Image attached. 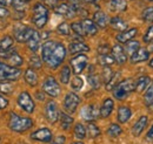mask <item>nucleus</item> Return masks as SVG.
I'll list each match as a JSON object with an SVG mask.
<instances>
[{
  "label": "nucleus",
  "instance_id": "obj_1",
  "mask_svg": "<svg viewBox=\"0 0 153 144\" xmlns=\"http://www.w3.org/2000/svg\"><path fill=\"white\" fill-rule=\"evenodd\" d=\"M66 56V48L57 41H46L41 47V59L50 68L59 67Z\"/></svg>",
  "mask_w": 153,
  "mask_h": 144
},
{
  "label": "nucleus",
  "instance_id": "obj_2",
  "mask_svg": "<svg viewBox=\"0 0 153 144\" xmlns=\"http://www.w3.org/2000/svg\"><path fill=\"white\" fill-rule=\"evenodd\" d=\"M8 126L11 128V130H13L16 132H24L33 126V121L28 117H21L19 115L12 112L10 115Z\"/></svg>",
  "mask_w": 153,
  "mask_h": 144
},
{
  "label": "nucleus",
  "instance_id": "obj_3",
  "mask_svg": "<svg viewBox=\"0 0 153 144\" xmlns=\"http://www.w3.org/2000/svg\"><path fill=\"white\" fill-rule=\"evenodd\" d=\"M133 90H135V81L132 79H125L114 87L113 96L117 100H125Z\"/></svg>",
  "mask_w": 153,
  "mask_h": 144
},
{
  "label": "nucleus",
  "instance_id": "obj_4",
  "mask_svg": "<svg viewBox=\"0 0 153 144\" xmlns=\"http://www.w3.org/2000/svg\"><path fill=\"white\" fill-rule=\"evenodd\" d=\"M48 20V10L44 4H36L34 8H33V17H32V21L33 24L38 27V28H42L46 22Z\"/></svg>",
  "mask_w": 153,
  "mask_h": 144
},
{
  "label": "nucleus",
  "instance_id": "obj_5",
  "mask_svg": "<svg viewBox=\"0 0 153 144\" xmlns=\"http://www.w3.org/2000/svg\"><path fill=\"white\" fill-rule=\"evenodd\" d=\"M20 75H21L20 69L13 67V66L0 62V81H4V82L5 81H16L19 79Z\"/></svg>",
  "mask_w": 153,
  "mask_h": 144
},
{
  "label": "nucleus",
  "instance_id": "obj_6",
  "mask_svg": "<svg viewBox=\"0 0 153 144\" xmlns=\"http://www.w3.org/2000/svg\"><path fill=\"white\" fill-rule=\"evenodd\" d=\"M42 90L46 94H48L50 96H52V97H58L60 95V91H61L57 80L54 77H52V76H48L45 80V82L42 84Z\"/></svg>",
  "mask_w": 153,
  "mask_h": 144
},
{
  "label": "nucleus",
  "instance_id": "obj_7",
  "mask_svg": "<svg viewBox=\"0 0 153 144\" xmlns=\"http://www.w3.org/2000/svg\"><path fill=\"white\" fill-rule=\"evenodd\" d=\"M18 104H19L20 108L25 110L26 112H28V114L34 111V107H36L34 102H33L31 95L27 91H22L18 96Z\"/></svg>",
  "mask_w": 153,
  "mask_h": 144
},
{
  "label": "nucleus",
  "instance_id": "obj_8",
  "mask_svg": "<svg viewBox=\"0 0 153 144\" xmlns=\"http://www.w3.org/2000/svg\"><path fill=\"white\" fill-rule=\"evenodd\" d=\"M33 33H34V29H32L28 26L19 25L14 28V36L18 42H27L31 39V36L33 35Z\"/></svg>",
  "mask_w": 153,
  "mask_h": 144
},
{
  "label": "nucleus",
  "instance_id": "obj_9",
  "mask_svg": "<svg viewBox=\"0 0 153 144\" xmlns=\"http://www.w3.org/2000/svg\"><path fill=\"white\" fill-rule=\"evenodd\" d=\"M79 103H80L79 96L74 93H68L65 96V100H64V108L67 112L73 114L76 110V108H78Z\"/></svg>",
  "mask_w": 153,
  "mask_h": 144
},
{
  "label": "nucleus",
  "instance_id": "obj_10",
  "mask_svg": "<svg viewBox=\"0 0 153 144\" xmlns=\"http://www.w3.org/2000/svg\"><path fill=\"white\" fill-rule=\"evenodd\" d=\"M59 115L60 112L58 111L57 108V103L53 102V101H50L46 103V107H45V116L47 118V121L52 124H54L59 120Z\"/></svg>",
  "mask_w": 153,
  "mask_h": 144
},
{
  "label": "nucleus",
  "instance_id": "obj_11",
  "mask_svg": "<svg viewBox=\"0 0 153 144\" xmlns=\"http://www.w3.org/2000/svg\"><path fill=\"white\" fill-rule=\"evenodd\" d=\"M87 65V56L84 54H78L76 56H74L73 59H71V66H72V69L73 73L78 75L85 69Z\"/></svg>",
  "mask_w": 153,
  "mask_h": 144
},
{
  "label": "nucleus",
  "instance_id": "obj_12",
  "mask_svg": "<svg viewBox=\"0 0 153 144\" xmlns=\"http://www.w3.org/2000/svg\"><path fill=\"white\" fill-rule=\"evenodd\" d=\"M81 116L87 122H93L100 116V110L97 108L94 104H90L84 107L81 110Z\"/></svg>",
  "mask_w": 153,
  "mask_h": 144
},
{
  "label": "nucleus",
  "instance_id": "obj_13",
  "mask_svg": "<svg viewBox=\"0 0 153 144\" xmlns=\"http://www.w3.org/2000/svg\"><path fill=\"white\" fill-rule=\"evenodd\" d=\"M31 138L34 140V141L48 143V142H51V140H52V131H51L50 129H47V128L39 129V130L34 131V132L31 135Z\"/></svg>",
  "mask_w": 153,
  "mask_h": 144
},
{
  "label": "nucleus",
  "instance_id": "obj_14",
  "mask_svg": "<svg viewBox=\"0 0 153 144\" xmlns=\"http://www.w3.org/2000/svg\"><path fill=\"white\" fill-rule=\"evenodd\" d=\"M112 56L114 59V61L119 65H124L127 61V55L126 52L124 51V48L120 45H115L112 48Z\"/></svg>",
  "mask_w": 153,
  "mask_h": 144
},
{
  "label": "nucleus",
  "instance_id": "obj_15",
  "mask_svg": "<svg viewBox=\"0 0 153 144\" xmlns=\"http://www.w3.org/2000/svg\"><path fill=\"white\" fill-rule=\"evenodd\" d=\"M150 57V53L145 48H139L133 55H131V62L132 63H140L144 61H147Z\"/></svg>",
  "mask_w": 153,
  "mask_h": 144
},
{
  "label": "nucleus",
  "instance_id": "obj_16",
  "mask_svg": "<svg viewBox=\"0 0 153 144\" xmlns=\"http://www.w3.org/2000/svg\"><path fill=\"white\" fill-rule=\"evenodd\" d=\"M147 122H149L147 116L143 115V116L134 123L133 128H132V134H133L134 136H140V134L144 131V129L147 126Z\"/></svg>",
  "mask_w": 153,
  "mask_h": 144
},
{
  "label": "nucleus",
  "instance_id": "obj_17",
  "mask_svg": "<svg viewBox=\"0 0 153 144\" xmlns=\"http://www.w3.org/2000/svg\"><path fill=\"white\" fill-rule=\"evenodd\" d=\"M113 108H114V102L112 98H106L104 102H102V106L100 108V116L102 118H106L108 117L112 111H113Z\"/></svg>",
  "mask_w": 153,
  "mask_h": 144
},
{
  "label": "nucleus",
  "instance_id": "obj_18",
  "mask_svg": "<svg viewBox=\"0 0 153 144\" xmlns=\"http://www.w3.org/2000/svg\"><path fill=\"white\" fill-rule=\"evenodd\" d=\"M137 32H138L137 28H131V29H128V31H125V32L119 33L118 35L115 36V39H117V41L120 42V43H127L128 41H131L134 36H135Z\"/></svg>",
  "mask_w": 153,
  "mask_h": 144
},
{
  "label": "nucleus",
  "instance_id": "obj_19",
  "mask_svg": "<svg viewBox=\"0 0 153 144\" xmlns=\"http://www.w3.org/2000/svg\"><path fill=\"white\" fill-rule=\"evenodd\" d=\"M93 21L98 27H101V28H105L108 24H110V18L107 17L106 13L101 12V11H98L94 13L93 15Z\"/></svg>",
  "mask_w": 153,
  "mask_h": 144
},
{
  "label": "nucleus",
  "instance_id": "obj_20",
  "mask_svg": "<svg viewBox=\"0 0 153 144\" xmlns=\"http://www.w3.org/2000/svg\"><path fill=\"white\" fill-rule=\"evenodd\" d=\"M81 25H82V28H84V32L86 35H96L98 33V26L94 24V21L84 19L81 21Z\"/></svg>",
  "mask_w": 153,
  "mask_h": 144
},
{
  "label": "nucleus",
  "instance_id": "obj_21",
  "mask_svg": "<svg viewBox=\"0 0 153 144\" xmlns=\"http://www.w3.org/2000/svg\"><path fill=\"white\" fill-rule=\"evenodd\" d=\"M110 25L114 31H118V32H125L127 29V22L119 17H114L111 19Z\"/></svg>",
  "mask_w": 153,
  "mask_h": 144
},
{
  "label": "nucleus",
  "instance_id": "obj_22",
  "mask_svg": "<svg viewBox=\"0 0 153 144\" xmlns=\"http://www.w3.org/2000/svg\"><path fill=\"white\" fill-rule=\"evenodd\" d=\"M131 115H132L131 109L128 108L127 106H121V107H119V109H118V116H117V118H118V121L120 123H126L131 118Z\"/></svg>",
  "mask_w": 153,
  "mask_h": 144
},
{
  "label": "nucleus",
  "instance_id": "obj_23",
  "mask_svg": "<svg viewBox=\"0 0 153 144\" xmlns=\"http://www.w3.org/2000/svg\"><path fill=\"white\" fill-rule=\"evenodd\" d=\"M151 79L147 76V75H144V76H140L137 81H135V90L138 93H141L144 90H147V88L150 87L151 84Z\"/></svg>",
  "mask_w": 153,
  "mask_h": 144
},
{
  "label": "nucleus",
  "instance_id": "obj_24",
  "mask_svg": "<svg viewBox=\"0 0 153 144\" xmlns=\"http://www.w3.org/2000/svg\"><path fill=\"white\" fill-rule=\"evenodd\" d=\"M68 51L71 54H78V53H82V52H88L90 47L84 42H72L68 46Z\"/></svg>",
  "mask_w": 153,
  "mask_h": 144
},
{
  "label": "nucleus",
  "instance_id": "obj_25",
  "mask_svg": "<svg viewBox=\"0 0 153 144\" xmlns=\"http://www.w3.org/2000/svg\"><path fill=\"white\" fill-rule=\"evenodd\" d=\"M108 7L113 12H124L127 8L126 0H110Z\"/></svg>",
  "mask_w": 153,
  "mask_h": 144
},
{
  "label": "nucleus",
  "instance_id": "obj_26",
  "mask_svg": "<svg viewBox=\"0 0 153 144\" xmlns=\"http://www.w3.org/2000/svg\"><path fill=\"white\" fill-rule=\"evenodd\" d=\"M27 43V46H28V48L32 51V52H37L39 48V45H40V35H39V33L37 31H34V33H33V35L31 36V39L26 42Z\"/></svg>",
  "mask_w": 153,
  "mask_h": 144
},
{
  "label": "nucleus",
  "instance_id": "obj_27",
  "mask_svg": "<svg viewBox=\"0 0 153 144\" xmlns=\"http://www.w3.org/2000/svg\"><path fill=\"white\" fill-rule=\"evenodd\" d=\"M25 81H26L30 86H32V87L37 86V83H38V75H37V73L34 72V69L28 68V69L25 72Z\"/></svg>",
  "mask_w": 153,
  "mask_h": 144
},
{
  "label": "nucleus",
  "instance_id": "obj_28",
  "mask_svg": "<svg viewBox=\"0 0 153 144\" xmlns=\"http://www.w3.org/2000/svg\"><path fill=\"white\" fill-rule=\"evenodd\" d=\"M59 118H60V126H61V129H64V130H68V129L71 128L72 123H73V118H72L70 115H67V114H65V112H60Z\"/></svg>",
  "mask_w": 153,
  "mask_h": 144
},
{
  "label": "nucleus",
  "instance_id": "obj_29",
  "mask_svg": "<svg viewBox=\"0 0 153 144\" xmlns=\"http://www.w3.org/2000/svg\"><path fill=\"white\" fill-rule=\"evenodd\" d=\"M86 132L88 135V137L91 138H96L100 135V129L98 128V126H96L93 122H88V124L86 126Z\"/></svg>",
  "mask_w": 153,
  "mask_h": 144
},
{
  "label": "nucleus",
  "instance_id": "obj_30",
  "mask_svg": "<svg viewBox=\"0 0 153 144\" xmlns=\"http://www.w3.org/2000/svg\"><path fill=\"white\" fill-rule=\"evenodd\" d=\"M12 46H13V39L11 36L6 35L2 39H0V52L10 49V48H12Z\"/></svg>",
  "mask_w": 153,
  "mask_h": 144
},
{
  "label": "nucleus",
  "instance_id": "obj_31",
  "mask_svg": "<svg viewBox=\"0 0 153 144\" xmlns=\"http://www.w3.org/2000/svg\"><path fill=\"white\" fill-rule=\"evenodd\" d=\"M87 132H86V128L82 126L81 123H78L74 126V136L78 140H84L86 137Z\"/></svg>",
  "mask_w": 153,
  "mask_h": 144
},
{
  "label": "nucleus",
  "instance_id": "obj_32",
  "mask_svg": "<svg viewBox=\"0 0 153 144\" xmlns=\"http://www.w3.org/2000/svg\"><path fill=\"white\" fill-rule=\"evenodd\" d=\"M70 79H71V69L68 66H65V67H62V69L60 72V81L64 84H66L70 82Z\"/></svg>",
  "mask_w": 153,
  "mask_h": 144
},
{
  "label": "nucleus",
  "instance_id": "obj_33",
  "mask_svg": "<svg viewBox=\"0 0 153 144\" xmlns=\"http://www.w3.org/2000/svg\"><path fill=\"white\" fill-rule=\"evenodd\" d=\"M139 48H140V43L138 41H128L126 43L125 51H126V53H128L130 55H133Z\"/></svg>",
  "mask_w": 153,
  "mask_h": 144
},
{
  "label": "nucleus",
  "instance_id": "obj_34",
  "mask_svg": "<svg viewBox=\"0 0 153 144\" xmlns=\"http://www.w3.org/2000/svg\"><path fill=\"white\" fill-rule=\"evenodd\" d=\"M99 63L100 65H102V66H105V67H108V66H111V65H113L115 61L114 59H113V56L110 54H106V55H100L99 56Z\"/></svg>",
  "mask_w": 153,
  "mask_h": 144
},
{
  "label": "nucleus",
  "instance_id": "obj_35",
  "mask_svg": "<svg viewBox=\"0 0 153 144\" xmlns=\"http://www.w3.org/2000/svg\"><path fill=\"white\" fill-rule=\"evenodd\" d=\"M120 134H121V128H120V126H118L115 123L111 124L107 129V135L110 137H118Z\"/></svg>",
  "mask_w": 153,
  "mask_h": 144
},
{
  "label": "nucleus",
  "instance_id": "obj_36",
  "mask_svg": "<svg viewBox=\"0 0 153 144\" xmlns=\"http://www.w3.org/2000/svg\"><path fill=\"white\" fill-rule=\"evenodd\" d=\"M88 82H90V84L92 86L93 89H99V87H100V77L98 76V74H94V73L88 74Z\"/></svg>",
  "mask_w": 153,
  "mask_h": 144
},
{
  "label": "nucleus",
  "instance_id": "obj_37",
  "mask_svg": "<svg viewBox=\"0 0 153 144\" xmlns=\"http://www.w3.org/2000/svg\"><path fill=\"white\" fill-rule=\"evenodd\" d=\"M152 101H153V81L151 82L150 87L147 88L145 95H144V103H145L146 106H150Z\"/></svg>",
  "mask_w": 153,
  "mask_h": 144
},
{
  "label": "nucleus",
  "instance_id": "obj_38",
  "mask_svg": "<svg viewBox=\"0 0 153 144\" xmlns=\"http://www.w3.org/2000/svg\"><path fill=\"white\" fill-rule=\"evenodd\" d=\"M71 29L72 28H71V26L67 22H62V24H60L57 27V32L59 34H61V35H70Z\"/></svg>",
  "mask_w": 153,
  "mask_h": 144
},
{
  "label": "nucleus",
  "instance_id": "obj_39",
  "mask_svg": "<svg viewBox=\"0 0 153 144\" xmlns=\"http://www.w3.org/2000/svg\"><path fill=\"white\" fill-rule=\"evenodd\" d=\"M26 2L27 1H25V0H13V6H14V8H16V11L18 13L24 14L25 8H26V5H27Z\"/></svg>",
  "mask_w": 153,
  "mask_h": 144
},
{
  "label": "nucleus",
  "instance_id": "obj_40",
  "mask_svg": "<svg viewBox=\"0 0 153 144\" xmlns=\"http://www.w3.org/2000/svg\"><path fill=\"white\" fill-rule=\"evenodd\" d=\"M82 86H84V81H82V79L79 77V76H76V77L72 80V82H71V88L73 90H76V91L81 90Z\"/></svg>",
  "mask_w": 153,
  "mask_h": 144
},
{
  "label": "nucleus",
  "instance_id": "obj_41",
  "mask_svg": "<svg viewBox=\"0 0 153 144\" xmlns=\"http://www.w3.org/2000/svg\"><path fill=\"white\" fill-rule=\"evenodd\" d=\"M143 20L146 22H153V7H147L143 11Z\"/></svg>",
  "mask_w": 153,
  "mask_h": 144
},
{
  "label": "nucleus",
  "instance_id": "obj_42",
  "mask_svg": "<svg viewBox=\"0 0 153 144\" xmlns=\"http://www.w3.org/2000/svg\"><path fill=\"white\" fill-rule=\"evenodd\" d=\"M71 28H72V31H73L78 36L86 35L85 32H84V28H82L81 22H73V24L71 25Z\"/></svg>",
  "mask_w": 153,
  "mask_h": 144
},
{
  "label": "nucleus",
  "instance_id": "obj_43",
  "mask_svg": "<svg viewBox=\"0 0 153 144\" xmlns=\"http://www.w3.org/2000/svg\"><path fill=\"white\" fill-rule=\"evenodd\" d=\"M113 75H114V73L112 72V69L110 67H105L104 71H102V80H104V82L107 84L111 81V79L113 77Z\"/></svg>",
  "mask_w": 153,
  "mask_h": 144
},
{
  "label": "nucleus",
  "instance_id": "obj_44",
  "mask_svg": "<svg viewBox=\"0 0 153 144\" xmlns=\"http://www.w3.org/2000/svg\"><path fill=\"white\" fill-rule=\"evenodd\" d=\"M7 60H8V61L12 63V66H13V67H18V66H21V65H22V62H24V61H22V57H21V56H20L18 53L13 54L12 56H11V57H10V59H7Z\"/></svg>",
  "mask_w": 153,
  "mask_h": 144
},
{
  "label": "nucleus",
  "instance_id": "obj_45",
  "mask_svg": "<svg viewBox=\"0 0 153 144\" xmlns=\"http://www.w3.org/2000/svg\"><path fill=\"white\" fill-rule=\"evenodd\" d=\"M0 91L4 94H11L13 91V87L10 82L5 81V82H0Z\"/></svg>",
  "mask_w": 153,
  "mask_h": 144
},
{
  "label": "nucleus",
  "instance_id": "obj_46",
  "mask_svg": "<svg viewBox=\"0 0 153 144\" xmlns=\"http://www.w3.org/2000/svg\"><path fill=\"white\" fill-rule=\"evenodd\" d=\"M30 65H31L32 69H39V68L41 67V60L39 59V56L33 55V56H31V59H30Z\"/></svg>",
  "mask_w": 153,
  "mask_h": 144
},
{
  "label": "nucleus",
  "instance_id": "obj_47",
  "mask_svg": "<svg viewBox=\"0 0 153 144\" xmlns=\"http://www.w3.org/2000/svg\"><path fill=\"white\" fill-rule=\"evenodd\" d=\"M144 41H145L146 43H152L153 42V26H151V27L147 29L146 34L144 35Z\"/></svg>",
  "mask_w": 153,
  "mask_h": 144
},
{
  "label": "nucleus",
  "instance_id": "obj_48",
  "mask_svg": "<svg viewBox=\"0 0 153 144\" xmlns=\"http://www.w3.org/2000/svg\"><path fill=\"white\" fill-rule=\"evenodd\" d=\"M119 75H120L119 73H115L114 75H113V77L111 79V81H110V82L106 84V89H107V90L114 89V87L117 86V83H115V82H117V79L119 77Z\"/></svg>",
  "mask_w": 153,
  "mask_h": 144
},
{
  "label": "nucleus",
  "instance_id": "obj_49",
  "mask_svg": "<svg viewBox=\"0 0 153 144\" xmlns=\"http://www.w3.org/2000/svg\"><path fill=\"white\" fill-rule=\"evenodd\" d=\"M16 49L14 48H10V49H6V51H2L0 52V57H4V59H10L13 54H16Z\"/></svg>",
  "mask_w": 153,
  "mask_h": 144
},
{
  "label": "nucleus",
  "instance_id": "obj_50",
  "mask_svg": "<svg viewBox=\"0 0 153 144\" xmlns=\"http://www.w3.org/2000/svg\"><path fill=\"white\" fill-rule=\"evenodd\" d=\"M98 52H99V53H100L101 55L108 54V52H110V47H108L107 45H104V46H99V47H98Z\"/></svg>",
  "mask_w": 153,
  "mask_h": 144
},
{
  "label": "nucleus",
  "instance_id": "obj_51",
  "mask_svg": "<svg viewBox=\"0 0 153 144\" xmlns=\"http://www.w3.org/2000/svg\"><path fill=\"white\" fill-rule=\"evenodd\" d=\"M7 104H8L7 98H5L4 96L0 95V109H5L6 107H7Z\"/></svg>",
  "mask_w": 153,
  "mask_h": 144
},
{
  "label": "nucleus",
  "instance_id": "obj_52",
  "mask_svg": "<svg viewBox=\"0 0 153 144\" xmlns=\"http://www.w3.org/2000/svg\"><path fill=\"white\" fill-rule=\"evenodd\" d=\"M51 144H65V137L64 136H58Z\"/></svg>",
  "mask_w": 153,
  "mask_h": 144
},
{
  "label": "nucleus",
  "instance_id": "obj_53",
  "mask_svg": "<svg viewBox=\"0 0 153 144\" xmlns=\"http://www.w3.org/2000/svg\"><path fill=\"white\" fill-rule=\"evenodd\" d=\"M8 15H10V12L4 7H0V18H6Z\"/></svg>",
  "mask_w": 153,
  "mask_h": 144
},
{
  "label": "nucleus",
  "instance_id": "obj_54",
  "mask_svg": "<svg viewBox=\"0 0 153 144\" xmlns=\"http://www.w3.org/2000/svg\"><path fill=\"white\" fill-rule=\"evenodd\" d=\"M146 140L147 141H153V126H151V129L149 130V132H147V135H146Z\"/></svg>",
  "mask_w": 153,
  "mask_h": 144
},
{
  "label": "nucleus",
  "instance_id": "obj_55",
  "mask_svg": "<svg viewBox=\"0 0 153 144\" xmlns=\"http://www.w3.org/2000/svg\"><path fill=\"white\" fill-rule=\"evenodd\" d=\"M0 4L2 6H10V5H13V0H0Z\"/></svg>",
  "mask_w": 153,
  "mask_h": 144
},
{
  "label": "nucleus",
  "instance_id": "obj_56",
  "mask_svg": "<svg viewBox=\"0 0 153 144\" xmlns=\"http://www.w3.org/2000/svg\"><path fill=\"white\" fill-rule=\"evenodd\" d=\"M37 96H38V100H44V95L42 94H40V93H37Z\"/></svg>",
  "mask_w": 153,
  "mask_h": 144
},
{
  "label": "nucleus",
  "instance_id": "obj_57",
  "mask_svg": "<svg viewBox=\"0 0 153 144\" xmlns=\"http://www.w3.org/2000/svg\"><path fill=\"white\" fill-rule=\"evenodd\" d=\"M147 107H149V109H150L151 111H153V101L151 102V104H150V106H147Z\"/></svg>",
  "mask_w": 153,
  "mask_h": 144
},
{
  "label": "nucleus",
  "instance_id": "obj_58",
  "mask_svg": "<svg viewBox=\"0 0 153 144\" xmlns=\"http://www.w3.org/2000/svg\"><path fill=\"white\" fill-rule=\"evenodd\" d=\"M84 1H86V2H88V4H92V2H96L97 0H84Z\"/></svg>",
  "mask_w": 153,
  "mask_h": 144
},
{
  "label": "nucleus",
  "instance_id": "obj_59",
  "mask_svg": "<svg viewBox=\"0 0 153 144\" xmlns=\"http://www.w3.org/2000/svg\"><path fill=\"white\" fill-rule=\"evenodd\" d=\"M150 67H151V68H153V59L150 61Z\"/></svg>",
  "mask_w": 153,
  "mask_h": 144
},
{
  "label": "nucleus",
  "instance_id": "obj_60",
  "mask_svg": "<svg viewBox=\"0 0 153 144\" xmlns=\"http://www.w3.org/2000/svg\"><path fill=\"white\" fill-rule=\"evenodd\" d=\"M72 144H84L82 142H74V143H72Z\"/></svg>",
  "mask_w": 153,
  "mask_h": 144
},
{
  "label": "nucleus",
  "instance_id": "obj_61",
  "mask_svg": "<svg viewBox=\"0 0 153 144\" xmlns=\"http://www.w3.org/2000/svg\"><path fill=\"white\" fill-rule=\"evenodd\" d=\"M72 1H73V4H78V2H76L78 0H72Z\"/></svg>",
  "mask_w": 153,
  "mask_h": 144
},
{
  "label": "nucleus",
  "instance_id": "obj_62",
  "mask_svg": "<svg viewBox=\"0 0 153 144\" xmlns=\"http://www.w3.org/2000/svg\"><path fill=\"white\" fill-rule=\"evenodd\" d=\"M25 1H30V0H25Z\"/></svg>",
  "mask_w": 153,
  "mask_h": 144
},
{
  "label": "nucleus",
  "instance_id": "obj_63",
  "mask_svg": "<svg viewBox=\"0 0 153 144\" xmlns=\"http://www.w3.org/2000/svg\"><path fill=\"white\" fill-rule=\"evenodd\" d=\"M149 1H153V0H149Z\"/></svg>",
  "mask_w": 153,
  "mask_h": 144
}]
</instances>
